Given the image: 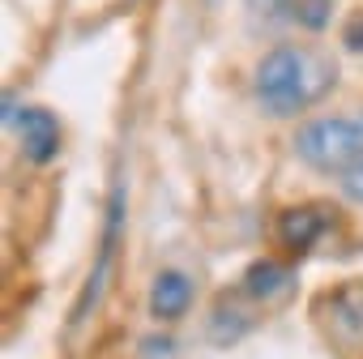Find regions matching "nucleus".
I'll return each instance as SVG.
<instances>
[{
  "label": "nucleus",
  "instance_id": "obj_1",
  "mask_svg": "<svg viewBox=\"0 0 363 359\" xmlns=\"http://www.w3.org/2000/svg\"><path fill=\"white\" fill-rule=\"evenodd\" d=\"M337 69L312 48H274L257 60V99L269 116H299L329 94Z\"/></svg>",
  "mask_w": 363,
  "mask_h": 359
},
{
  "label": "nucleus",
  "instance_id": "obj_5",
  "mask_svg": "<svg viewBox=\"0 0 363 359\" xmlns=\"http://www.w3.org/2000/svg\"><path fill=\"white\" fill-rule=\"evenodd\" d=\"M120 223H124V193L111 189V206H107V236H103V253H99V265L90 270V282L73 308V321H82L90 312V304H99L103 287H107V274H111V261H116V240H120Z\"/></svg>",
  "mask_w": 363,
  "mask_h": 359
},
{
  "label": "nucleus",
  "instance_id": "obj_7",
  "mask_svg": "<svg viewBox=\"0 0 363 359\" xmlns=\"http://www.w3.org/2000/svg\"><path fill=\"white\" fill-rule=\"evenodd\" d=\"M325 231V214L316 206H295L278 219V240L291 248V253H308Z\"/></svg>",
  "mask_w": 363,
  "mask_h": 359
},
{
  "label": "nucleus",
  "instance_id": "obj_2",
  "mask_svg": "<svg viewBox=\"0 0 363 359\" xmlns=\"http://www.w3.org/2000/svg\"><path fill=\"white\" fill-rule=\"evenodd\" d=\"M295 154L316 167V171H350L363 162V111L350 116H325L299 128L295 137Z\"/></svg>",
  "mask_w": 363,
  "mask_h": 359
},
{
  "label": "nucleus",
  "instance_id": "obj_11",
  "mask_svg": "<svg viewBox=\"0 0 363 359\" xmlns=\"http://www.w3.org/2000/svg\"><path fill=\"white\" fill-rule=\"evenodd\" d=\"M346 48H350V52H363V18H354V22L346 26Z\"/></svg>",
  "mask_w": 363,
  "mask_h": 359
},
{
  "label": "nucleus",
  "instance_id": "obj_10",
  "mask_svg": "<svg viewBox=\"0 0 363 359\" xmlns=\"http://www.w3.org/2000/svg\"><path fill=\"white\" fill-rule=\"evenodd\" d=\"M342 193H346L350 201H359V206H363V162H359V167H350V171L342 175Z\"/></svg>",
  "mask_w": 363,
  "mask_h": 359
},
{
  "label": "nucleus",
  "instance_id": "obj_3",
  "mask_svg": "<svg viewBox=\"0 0 363 359\" xmlns=\"http://www.w3.org/2000/svg\"><path fill=\"white\" fill-rule=\"evenodd\" d=\"M9 120H18V133H22V154L30 162H52L60 154V120L48 111V107H22L13 111Z\"/></svg>",
  "mask_w": 363,
  "mask_h": 359
},
{
  "label": "nucleus",
  "instance_id": "obj_8",
  "mask_svg": "<svg viewBox=\"0 0 363 359\" xmlns=\"http://www.w3.org/2000/svg\"><path fill=\"white\" fill-rule=\"evenodd\" d=\"M244 291L252 299H278V295L291 291V270H282L278 261H257L244 274Z\"/></svg>",
  "mask_w": 363,
  "mask_h": 359
},
{
  "label": "nucleus",
  "instance_id": "obj_6",
  "mask_svg": "<svg viewBox=\"0 0 363 359\" xmlns=\"http://www.w3.org/2000/svg\"><path fill=\"white\" fill-rule=\"evenodd\" d=\"M193 304V282L189 274H179V270H162L150 287V312L158 321H175V316H184Z\"/></svg>",
  "mask_w": 363,
  "mask_h": 359
},
{
  "label": "nucleus",
  "instance_id": "obj_9",
  "mask_svg": "<svg viewBox=\"0 0 363 359\" xmlns=\"http://www.w3.org/2000/svg\"><path fill=\"white\" fill-rule=\"evenodd\" d=\"M274 9H282V18H291L303 31H325L333 18V0H269Z\"/></svg>",
  "mask_w": 363,
  "mask_h": 359
},
{
  "label": "nucleus",
  "instance_id": "obj_4",
  "mask_svg": "<svg viewBox=\"0 0 363 359\" xmlns=\"http://www.w3.org/2000/svg\"><path fill=\"white\" fill-rule=\"evenodd\" d=\"M325 321L329 333L346 346H363V282H342L325 295Z\"/></svg>",
  "mask_w": 363,
  "mask_h": 359
}]
</instances>
